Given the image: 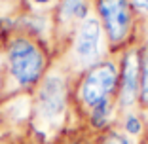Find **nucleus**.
I'll return each mask as SVG.
<instances>
[{"label": "nucleus", "instance_id": "f8f14e48", "mask_svg": "<svg viewBox=\"0 0 148 144\" xmlns=\"http://www.w3.org/2000/svg\"><path fill=\"white\" fill-rule=\"evenodd\" d=\"M129 2L133 6V10H135V13L148 17V0H129Z\"/></svg>", "mask_w": 148, "mask_h": 144}, {"label": "nucleus", "instance_id": "1a4fd4ad", "mask_svg": "<svg viewBox=\"0 0 148 144\" xmlns=\"http://www.w3.org/2000/svg\"><path fill=\"white\" fill-rule=\"evenodd\" d=\"M139 104L148 108V51L143 53L140 63V82H139Z\"/></svg>", "mask_w": 148, "mask_h": 144}, {"label": "nucleus", "instance_id": "f03ea898", "mask_svg": "<svg viewBox=\"0 0 148 144\" xmlns=\"http://www.w3.org/2000/svg\"><path fill=\"white\" fill-rule=\"evenodd\" d=\"M103 27L97 15H89L69 38L65 55L66 70L84 74L86 70L103 61Z\"/></svg>", "mask_w": 148, "mask_h": 144}, {"label": "nucleus", "instance_id": "0eeeda50", "mask_svg": "<svg viewBox=\"0 0 148 144\" xmlns=\"http://www.w3.org/2000/svg\"><path fill=\"white\" fill-rule=\"evenodd\" d=\"M89 12H91L89 0H59L57 10H55L57 27L66 29V34L70 38L80 23L89 17Z\"/></svg>", "mask_w": 148, "mask_h": 144}, {"label": "nucleus", "instance_id": "423d86ee", "mask_svg": "<svg viewBox=\"0 0 148 144\" xmlns=\"http://www.w3.org/2000/svg\"><path fill=\"white\" fill-rule=\"evenodd\" d=\"M140 63L143 51L137 46H129L123 49L120 59V76H118L116 106L118 108H131L139 102V82H140Z\"/></svg>", "mask_w": 148, "mask_h": 144}, {"label": "nucleus", "instance_id": "6e6552de", "mask_svg": "<svg viewBox=\"0 0 148 144\" xmlns=\"http://www.w3.org/2000/svg\"><path fill=\"white\" fill-rule=\"evenodd\" d=\"M114 106H116V99H106L99 102L95 108H91L89 110V125L93 129H99V131L106 129L114 114Z\"/></svg>", "mask_w": 148, "mask_h": 144}, {"label": "nucleus", "instance_id": "f257e3e1", "mask_svg": "<svg viewBox=\"0 0 148 144\" xmlns=\"http://www.w3.org/2000/svg\"><path fill=\"white\" fill-rule=\"evenodd\" d=\"M6 68L17 87L31 89L48 72V53L36 38L17 36L6 49Z\"/></svg>", "mask_w": 148, "mask_h": 144}, {"label": "nucleus", "instance_id": "9d476101", "mask_svg": "<svg viewBox=\"0 0 148 144\" xmlns=\"http://www.w3.org/2000/svg\"><path fill=\"white\" fill-rule=\"evenodd\" d=\"M123 129H125L127 135L131 136H139L140 133H143L144 125H143V119H140L139 114L135 112H127L125 118H123Z\"/></svg>", "mask_w": 148, "mask_h": 144}, {"label": "nucleus", "instance_id": "20e7f679", "mask_svg": "<svg viewBox=\"0 0 148 144\" xmlns=\"http://www.w3.org/2000/svg\"><path fill=\"white\" fill-rule=\"evenodd\" d=\"M118 76H120V68L118 63L112 59H103L84 74H80L78 87H76L78 104L86 112H89L103 100L116 99Z\"/></svg>", "mask_w": 148, "mask_h": 144}, {"label": "nucleus", "instance_id": "9b49d317", "mask_svg": "<svg viewBox=\"0 0 148 144\" xmlns=\"http://www.w3.org/2000/svg\"><path fill=\"white\" fill-rule=\"evenodd\" d=\"M99 144H131V140L125 133L116 131V129H108L105 135L101 136Z\"/></svg>", "mask_w": 148, "mask_h": 144}, {"label": "nucleus", "instance_id": "7ed1b4c3", "mask_svg": "<svg viewBox=\"0 0 148 144\" xmlns=\"http://www.w3.org/2000/svg\"><path fill=\"white\" fill-rule=\"evenodd\" d=\"M95 13L101 21L110 51L125 49L135 34V17L129 0H95Z\"/></svg>", "mask_w": 148, "mask_h": 144}, {"label": "nucleus", "instance_id": "ddd939ff", "mask_svg": "<svg viewBox=\"0 0 148 144\" xmlns=\"http://www.w3.org/2000/svg\"><path fill=\"white\" fill-rule=\"evenodd\" d=\"M32 4H36V6H46V4H49L51 0H31Z\"/></svg>", "mask_w": 148, "mask_h": 144}, {"label": "nucleus", "instance_id": "39448f33", "mask_svg": "<svg viewBox=\"0 0 148 144\" xmlns=\"http://www.w3.org/2000/svg\"><path fill=\"white\" fill-rule=\"evenodd\" d=\"M69 87L61 70L46 72L40 83L36 85V114L42 119H57L65 112Z\"/></svg>", "mask_w": 148, "mask_h": 144}]
</instances>
